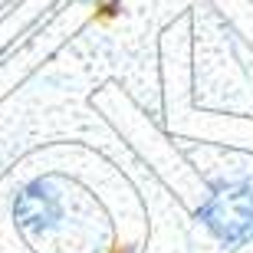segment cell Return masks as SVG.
<instances>
[{
    "instance_id": "cell-1",
    "label": "cell",
    "mask_w": 253,
    "mask_h": 253,
    "mask_svg": "<svg viewBox=\"0 0 253 253\" xmlns=\"http://www.w3.org/2000/svg\"><path fill=\"white\" fill-rule=\"evenodd\" d=\"M201 217L224 244H247L253 237V191L244 184L217 191L201 211Z\"/></svg>"
}]
</instances>
